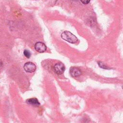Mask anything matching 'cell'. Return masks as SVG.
Segmentation results:
<instances>
[{"instance_id": "cell-8", "label": "cell", "mask_w": 123, "mask_h": 123, "mask_svg": "<svg viewBox=\"0 0 123 123\" xmlns=\"http://www.w3.org/2000/svg\"><path fill=\"white\" fill-rule=\"evenodd\" d=\"M24 54L25 56L26 57L28 58H30V57L31 56V53H30V52H29V51H28V50H27V49H25V50H24Z\"/></svg>"}, {"instance_id": "cell-6", "label": "cell", "mask_w": 123, "mask_h": 123, "mask_svg": "<svg viewBox=\"0 0 123 123\" xmlns=\"http://www.w3.org/2000/svg\"><path fill=\"white\" fill-rule=\"evenodd\" d=\"M26 102L29 104L34 106H38L40 105L39 102L36 98H31L27 99Z\"/></svg>"}, {"instance_id": "cell-3", "label": "cell", "mask_w": 123, "mask_h": 123, "mask_svg": "<svg viewBox=\"0 0 123 123\" xmlns=\"http://www.w3.org/2000/svg\"><path fill=\"white\" fill-rule=\"evenodd\" d=\"M54 70L56 74H61L64 72L65 70V66L64 64L61 62L57 63L54 66Z\"/></svg>"}, {"instance_id": "cell-1", "label": "cell", "mask_w": 123, "mask_h": 123, "mask_svg": "<svg viewBox=\"0 0 123 123\" xmlns=\"http://www.w3.org/2000/svg\"><path fill=\"white\" fill-rule=\"evenodd\" d=\"M62 38L71 43H75L77 41V38L69 31H65L62 33L61 35Z\"/></svg>"}, {"instance_id": "cell-2", "label": "cell", "mask_w": 123, "mask_h": 123, "mask_svg": "<svg viewBox=\"0 0 123 123\" xmlns=\"http://www.w3.org/2000/svg\"><path fill=\"white\" fill-rule=\"evenodd\" d=\"M25 70L28 73H33L36 70V65L31 62H26L24 66Z\"/></svg>"}, {"instance_id": "cell-7", "label": "cell", "mask_w": 123, "mask_h": 123, "mask_svg": "<svg viewBox=\"0 0 123 123\" xmlns=\"http://www.w3.org/2000/svg\"><path fill=\"white\" fill-rule=\"evenodd\" d=\"M98 63L99 66L100 68H103V69H108V68L104 64H103V63L102 62H98Z\"/></svg>"}, {"instance_id": "cell-9", "label": "cell", "mask_w": 123, "mask_h": 123, "mask_svg": "<svg viewBox=\"0 0 123 123\" xmlns=\"http://www.w3.org/2000/svg\"><path fill=\"white\" fill-rule=\"evenodd\" d=\"M80 0L83 4H87L89 3L90 1V0Z\"/></svg>"}, {"instance_id": "cell-4", "label": "cell", "mask_w": 123, "mask_h": 123, "mask_svg": "<svg viewBox=\"0 0 123 123\" xmlns=\"http://www.w3.org/2000/svg\"><path fill=\"white\" fill-rule=\"evenodd\" d=\"M35 49L38 52H44L47 49L46 46L41 42H37L35 45Z\"/></svg>"}, {"instance_id": "cell-5", "label": "cell", "mask_w": 123, "mask_h": 123, "mask_svg": "<svg viewBox=\"0 0 123 123\" xmlns=\"http://www.w3.org/2000/svg\"><path fill=\"white\" fill-rule=\"evenodd\" d=\"M70 73L73 77H77L80 75L82 74L81 71L76 67H72L70 70Z\"/></svg>"}]
</instances>
